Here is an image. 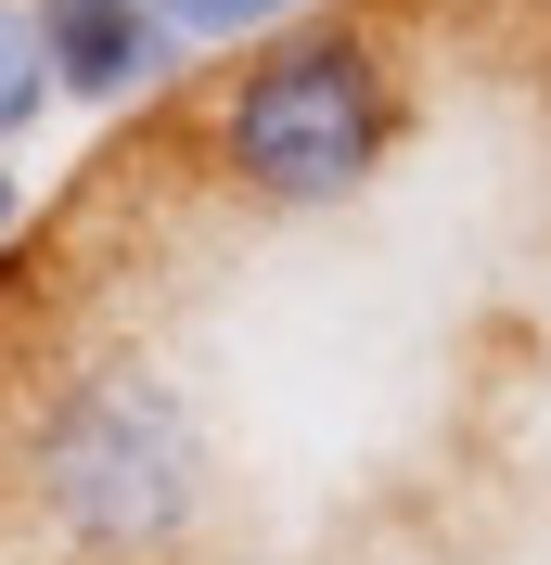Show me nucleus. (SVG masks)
<instances>
[{
  "instance_id": "1",
  "label": "nucleus",
  "mask_w": 551,
  "mask_h": 565,
  "mask_svg": "<svg viewBox=\"0 0 551 565\" xmlns=\"http://www.w3.org/2000/svg\"><path fill=\"white\" fill-rule=\"evenodd\" d=\"M398 129H411V77H398V39L372 13L270 26L206 104V154L257 206H346V193H372Z\"/></svg>"
},
{
  "instance_id": "2",
  "label": "nucleus",
  "mask_w": 551,
  "mask_h": 565,
  "mask_svg": "<svg viewBox=\"0 0 551 565\" xmlns=\"http://www.w3.org/2000/svg\"><path fill=\"white\" fill-rule=\"evenodd\" d=\"M206 489H218L206 424L141 360H104V373L52 386L39 424H26V501L90 565H168L180 540L206 527Z\"/></svg>"
},
{
  "instance_id": "3",
  "label": "nucleus",
  "mask_w": 551,
  "mask_h": 565,
  "mask_svg": "<svg viewBox=\"0 0 551 565\" xmlns=\"http://www.w3.org/2000/svg\"><path fill=\"white\" fill-rule=\"evenodd\" d=\"M39 52H52L65 104H141L180 65V26L154 0H39Z\"/></svg>"
},
{
  "instance_id": "4",
  "label": "nucleus",
  "mask_w": 551,
  "mask_h": 565,
  "mask_svg": "<svg viewBox=\"0 0 551 565\" xmlns=\"http://www.w3.org/2000/svg\"><path fill=\"white\" fill-rule=\"evenodd\" d=\"M52 104V52H39V0H0V141Z\"/></svg>"
},
{
  "instance_id": "5",
  "label": "nucleus",
  "mask_w": 551,
  "mask_h": 565,
  "mask_svg": "<svg viewBox=\"0 0 551 565\" xmlns=\"http://www.w3.org/2000/svg\"><path fill=\"white\" fill-rule=\"evenodd\" d=\"M180 39H270V26H295V0H154Z\"/></svg>"
},
{
  "instance_id": "6",
  "label": "nucleus",
  "mask_w": 551,
  "mask_h": 565,
  "mask_svg": "<svg viewBox=\"0 0 551 565\" xmlns=\"http://www.w3.org/2000/svg\"><path fill=\"white\" fill-rule=\"evenodd\" d=\"M13 218H26V193H13V168H0V232H13Z\"/></svg>"
}]
</instances>
